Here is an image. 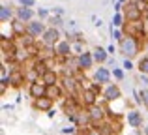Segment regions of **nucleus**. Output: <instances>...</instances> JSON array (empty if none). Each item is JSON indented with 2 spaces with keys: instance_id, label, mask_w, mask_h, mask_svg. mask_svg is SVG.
<instances>
[{
  "instance_id": "3",
  "label": "nucleus",
  "mask_w": 148,
  "mask_h": 135,
  "mask_svg": "<svg viewBox=\"0 0 148 135\" xmlns=\"http://www.w3.org/2000/svg\"><path fill=\"white\" fill-rule=\"evenodd\" d=\"M56 38H58L56 30H49V32H45V41H47V43H54Z\"/></svg>"
},
{
  "instance_id": "9",
  "label": "nucleus",
  "mask_w": 148,
  "mask_h": 135,
  "mask_svg": "<svg viewBox=\"0 0 148 135\" xmlns=\"http://www.w3.org/2000/svg\"><path fill=\"white\" fill-rule=\"evenodd\" d=\"M107 98L109 99H116L118 98V88H109L107 90Z\"/></svg>"
},
{
  "instance_id": "6",
  "label": "nucleus",
  "mask_w": 148,
  "mask_h": 135,
  "mask_svg": "<svg viewBox=\"0 0 148 135\" xmlns=\"http://www.w3.org/2000/svg\"><path fill=\"white\" fill-rule=\"evenodd\" d=\"M90 64H92L90 55H83V56H81V66H83V68H90Z\"/></svg>"
},
{
  "instance_id": "15",
  "label": "nucleus",
  "mask_w": 148,
  "mask_h": 135,
  "mask_svg": "<svg viewBox=\"0 0 148 135\" xmlns=\"http://www.w3.org/2000/svg\"><path fill=\"white\" fill-rule=\"evenodd\" d=\"M114 25H116V26L122 25V15H116V17H114Z\"/></svg>"
},
{
  "instance_id": "13",
  "label": "nucleus",
  "mask_w": 148,
  "mask_h": 135,
  "mask_svg": "<svg viewBox=\"0 0 148 135\" xmlns=\"http://www.w3.org/2000/svg\"><path fill=\"white\" fill-rule=\"evenodd\" d=\"M58 51H60L62 55H66V51L69 53V47H68V45H66V43H60V47H58Z\"/></svg>"
},
{
  "instance_id": "19",
  "label": "nucleus",
  "mask_w": 148,
  "mask_h": 135,
  "mask_svg": "<svg viewBox=\"0 0 148 135\" xmlns=\"http://www.w3.org/2000/svg\"><path fill=\"white\" fill-rule=\"evenodd\" d=\"M120 2H124V0H120Z\"/></svg>"
},
{
  "instance_id": "11",
  "label": "nucleus",
  "mask_w": 148,
  "mask_h": 135,
  "mask_svg": "<svg viewBox=\"0 0 148 135\" xmlns=\"http://www.w3.org/2000/svg\"><path fill=\"white\" fill-rule=\"evenodd\" d=\"M130 122H131L133 126L139 124V114H137V113H131V114H130Z\"/></svg>"
},
{
  "instance_id": "2",
  "label": "nucleus",
  "mask_w": 148,
  "mask_h": 135,
  "mask_svg": "<svg viewBox=\"0 0 148 135\" xmlns=\"http://www.w3.org/2000/svg\"><path fill=\"white\" fill-rule=\"evenodd\" d=\"M30 92H32L34 98H41V96L45 94V88H43V86H38V84H34V86L30 88Z\"/></svg>"
},
{
  "instance_id": "17",
  "label": "nucleus",
  "mask_w": 148,
  "mask_h": 135,
  "mask_svg": "<svg viewBox=\"0 0 148 135\" xmlns=\"http://www.w3.org/2000/svg\"><path fill=\"white\" fill-rule=\"evenodd\" d=\"M21 4H26V6H30V4H32V0H21Z\"/></svg>"
},
{
  "instance_id": "8",
  "label": "nucleus",
  "mask_w": 148,
  "mask_h": 135,
  "mask_svg": "<svg viewBox=\"0 0 148 135\" xmlns=\"http://www.w3.org/2000/svg\"><path fill=\"white\" fill-rule=\"evenodd\" d=\"M19 17L25 19V21H28V19L32 17V11H28V10H19Z\"/></svg>"
},
{
  "instance_id": "16",
  "label": "nucleus",
  "mask_w": 148,
  "mask_h": 135,
  "mask_svg": "<svg viewBox=\"0 0 148 135\" xmlns=\"http://www.w3.org/2000/svg\"><path fill=\"white\" fill-rule=\"evenodd\" d=\"M45 81H47L49 84H51V81L54 83V75H51V73H47V75H45Z\"/></svg>"
},
{
  "instance_id": "1",
  "label": "nucleus",
  "mask_w": 148,
  "mask_h": 135,
  "mask_svg": "<svg viewBox=\"0 0 148 135\" xmlns=\"http://www.w3.org/2000/svg\"><path fill=\"white\" fill-rule=\"evenodd\" d=\"M122 49H124V53L130 55V56L137 55V41H135L133 38H127V40L122 41Z\"/></svg>"
},
{
  "instance_id": "14",
  "label": "nucleus",
  "mask_w": 148,
  "mask_h": 135,
  "mask_svg": "<svg viewBox=\"0 0 148 135\" xmlns=\"http://www.w3.org/2000/svg\"><path fill=\"white\" fill-rule=\"evenodd\" d=\"M141 69L148 73V60H143V62H141Z\"/></svg>"
},
{
  "instance_id": "5",
  "label": "nucleus",
  "mask_w": 148,
  "mask_h": 135,
  "mask_svg": "<svg viewBox=\"0 0 148 135\" xmlns=\"http://www.w3.org/2000/svg\"><path fill=\"white\" fill-rule=\"evenodd\" d=\"M41 30H43L41 23H32V25H30V34H40Z\"/></svg>"
},
{
  "instance_id": "7",
  "label": "nucleus",
  "mask_w": 148,
  "mask_h": 135,
  "mask_svg": "<svg viewBox=\"0 0 148 135\" xmlns=\"http://www.w3.org/2000/svg\"><path fill=\"white\" fill-rule=\"evenodd\" d=\"M36 105H38V107H41V109H47V107L51 105V99H49V98H45V99H40V98H38Z\"/></svg>"
},
{
  "instance_id": "18",
  "label": "nucleus",
  "mask_w": 148,
  "mask_h": 135,
  "mask_svg": "<svg viewBox=\"0 0 148 135\" xmlns=\"http://www.w3.org/2000/svg\"><path fill=\"white\" fill-rule=\"evenodd\" d=\"M143 96H145V103L148 105V90H146V92H145V94H143Z\"/></svg>"
},
{
  "instance_id": "12",
  "label": "nucleus",
  "mask_w": 148,
  "mask_h": 135,
  "mask_svg": "<svg viewBox=\"0 0 148 135\" xmlns=\"http://www.w3.org/2000/svg\"><path fill=\"white\" fill-rule=\"evenodd\" d=\"M6 17H10V10L6 6H2V21H6Z\"/></svg>"
},
{
  "instance_id": "10",
  "label": "nucleus",
  "mask_w": 148,
  "mask_h": 135,
  "mask_svg": "<svg viewBox=\"0 0 148 135\" xmlns=\"http://www.w3.org/2000/svg\"><path fill=\"white\" fill-rule=\"evenodd\" d=\"M94 58L99 60V62H101V60H105V51H103V49H98V51H96V55H94Z\"/></svg>"
},
{
  "instance_id": "4",
  "label": "nucleus",
  "mask_w": 148,
  "mask_h": 135,
  "mask_svg": "<svg viewBox=\"0 0 148 135\" xmlns=\"http://www.w3.org/2000/svg\"><path fill=\"white\" fill-rule=\"evenodd\" d=\"M96 79H98L99 83H107V79H109V73L105 71V69H99V71L96 73Z\"/></svg>"
}]
</instances>
